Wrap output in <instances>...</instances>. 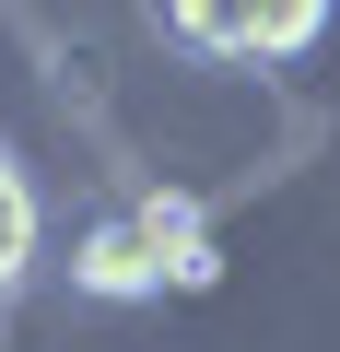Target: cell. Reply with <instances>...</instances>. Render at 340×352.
<instances>
[{"label": "cell", "instance_id": "3957f363", "mask_svg": "<svg viewBox=\"0 0 340 352\" xmlns=\"http://www.w3.org/2000/svg\"><path fill=\"white\" fill-rule=\"evenodd\" d=\"M24 270H36V176L0 153V294H12Z\"/></svg>", "mask_w": 340, "mask_h": 352}, {"label": "cell", "instance_id": "7a4b0ae2", "mask_svg": "<svg viewBox=\"0 0 340 352\" xmlns=\"http://www.w3.org/2000/svg\"><path fill=\"white\" fill-rule=\"evenodd\" d=\"M164 36L200 59H293L328 36V0H164Z\"/></svg>", "mask_w": 340, "mask_h": 352}, {"label": "cell", "instance_id": "6da1fadb", "mask_svg": "<svg viewBox=\"0 0 340 352\" xmlns=\"http://www.w3.org/2000/svg\"><path fill=\"white\" fill-rule=\"evenodd\" d=\"M223 258H212V235H200V212L188 200H129V212H106L82 247H71V282L82 294H106V305H129V294H200Z\"/></svg>", "mask_w": 340, "mask_h": 352}]
</instances>
